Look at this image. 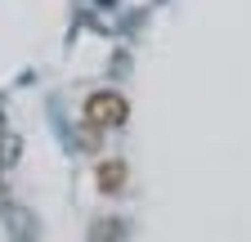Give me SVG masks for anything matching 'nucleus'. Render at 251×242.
<instances>
[{"label": "nucleus", "instance_id": "nucleus-3", "mask_svg": "<svg viewBox=\"0 0 251 242\" xmlns=\"http://www.w3.org/2000/svg\"><path fill=\"white\" fill-rule=\"evenodd\" d=\"M121 220H99V224H94L90 229V242H121Z\"/></svg>", "mask_w": 251, "mask_h": 242}, {"label": "nucleus", "instance_id": "nucleus-2", "mask_svg": "<svg viewBox=\"0 0 251 242\" xmlns=\"http://www.w3.org/2000/svg\"><path fill=\"white\" fill-rule=\"evenodd\" d=\"M99 193H108V197H117L121 189H126V162L121 157H108V162H99Z\"/></svg>", "mask_w": 251, "mask_h": 242}, {"label": "nucleus", "instance_id": "nucleus-1", "mask_svg": "<svg viewBox=\"0 0 251 242\" xmlns=\"http://www.w3.org/2000/svg\"><path fill=\"white\" fill-rule=\"evenodd\" d=\"M81 117H85V130H117V126H126V117H130V103H126V95H117V90H94L81 103Z\"/></svg>", "mask_w": 251, "mask_h": 242}, {"label": "nucleus", "instance_id": "nucleus-4", "mask_svg": "<svg viewBox=\"0 0 251 242\" xmlns=\"http://www.w3.org/2000/svg\"><path fill=\"white\" fill-rule=\"evenodd\" d=\"M0 166H5V162H0Z\"/></svg>", "mask_w": 251, "mask_h": 242}]
</instances>
